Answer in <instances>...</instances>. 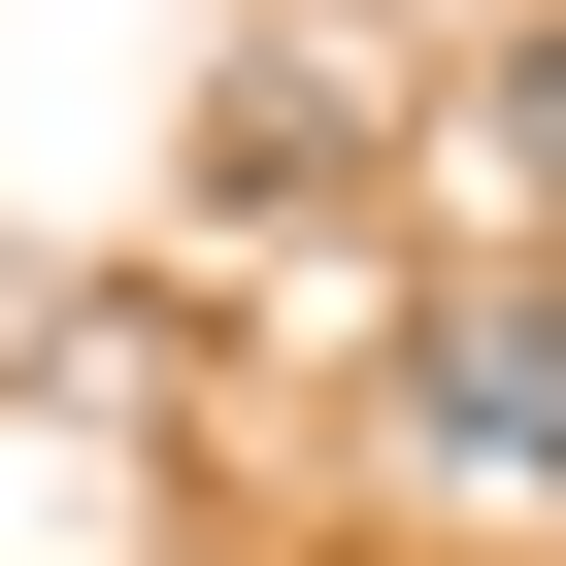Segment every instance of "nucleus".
<instances>
[{
	"instance_id": "nucleus-1",
	"label": "nucleus",
	"mask_w": 566,
	"mask_h": 566,
	"mask_svg": "<svg viewBox=\"0 0 566 566\" xmlns=\"http://www.w3.org/2000/svg\"><path fill=\"white\" fill-rule=\"evenodd\" d=\"M400 400H433V433H467V467H566V334H433V367H400Z\"/></svg>"
}]
</instances>
